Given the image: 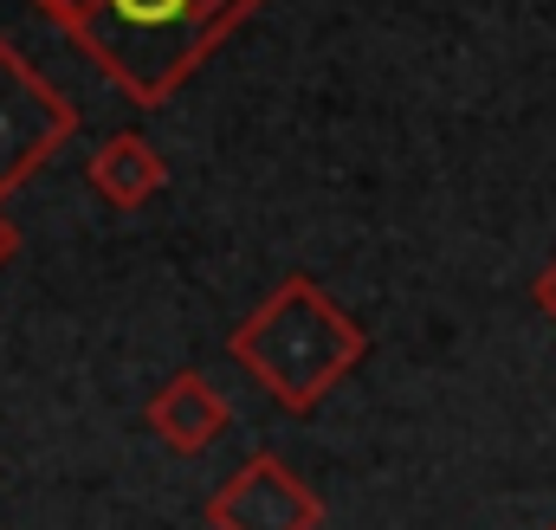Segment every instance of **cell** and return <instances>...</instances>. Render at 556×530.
I'll return each instance as SVG.
<instances>
[{"label": "cell", "instance_id": "obj_1", "mask_svg": "<svg viewBox=\"0 0 556 530\" xmlns=\"http://www.w3.org/2000/svg\"><path fill=\"white\" fill-rule=\"evenodd\" d=\"M46 7L72 20L78 39L117 78H130L137 98H155L247 0H46Z\"/></svg>", "mask_w": 556, "mask_h": 530}]
</instances>
